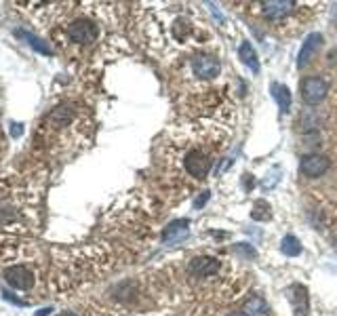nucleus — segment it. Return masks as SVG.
Instances as JSON below:
<instances>
[{"instance_id": "nucleus-1", "label": "nucleus", "mask_w": 337, "mask_h": 316, "mask_svg": "<svg viewBox=\"0 0 337 316\" xmlns=\"http://www.w3.org/2000/svg\"><path fill=\"white\" fill-rule=\"evenodd\" d=\"M0 278L26 302H40L47 297L49 263L44 251L32 240H0Z\"/></svg>"}, {"instance_id": "nucleus-2", "label": "nucleus", "mask_w": 337, "mask_h": 316, "mask_svg": "<svg viewBox=\"0 0 337 316\" xmlns=\"http://www.w3.org/2000/svg\"><path fill=\"white\" fill-rule=\"evenodd\" d=\"M86 133H88L86 108L78 101H63L42 118L36 137L44 150L59 154L82 146Z\"/></svg>"}, {"instance_id": "nucleus-3", "label": "nucleus", "mask_w": 337, "mask_h": 316, "mask_svg": "<svg viewBox=\"0 0 337 316\" xmlns=\"http://www.w3.org/2000/svg\"><path fill=\"white\" fill-rule=\"evenodd\" d=\"M40 223L38 192L24 182L0 186V232L32 234Z\"/></svg>"}, {"instance_id": "nucleus-4", "label": "nucleus", "mask_w": 337, "mask_h": 316, "mask_svg": "<svg viewBox=\"0 0 337 316\" xmlns=\"http://www.w3.org/2000/svg\"><path fill=\"white\" fill-rule=\"evenodd\" d=\"M55 26H59L55 30V38L59 47L65 53H70V55H82V53L91 51L99 42V36H101L99 24L88 15H72L65 21L61 17Z\"/></svg>"}, {"instance_id": "nucleus-5", "label": "nucleus", "mask_w": 337, "mask_h": 316, "mask_svg": "<svg viewBox=\"0 0 337 316\" xmlns=\"http://www.w3.org/2000/svg\"><path fill=\"white\" fill-rule=\"evenodd\" d=\"M257 7V15L263 21H268L272 28H285L289 21L299 30L301 26V17L308 13L306 3H291V0H261Z\"/></svg>"}, {"instance_id": "nucleus-6", "label": "nucleus", "mask_w": 337, "mask_h": 316, "mask_svg": "<svg viewBox=\"0 0 337 316\" xmlns=\"http://www.w3.org/2000/svg\"><path fill=\"white\" fill-rule=\"evenodd\" d=\"M186 270L188 278H192L194 283H207V280H213L221 274L223 261L213 255H194L192 259H188Z\"/></svg>"}, {"instance_id": "nucleus-7", "label": "nucleus", "mask_w": 337, "mask_h": 316, "mask_svg": "<svg viewBox=\"0 0 337 316\" xmlns=\"http://www.w3.org/2000/svg\"><path fill=\"white\" fill-rule=\"evenodd\" d=\"M190 70H192V76L196 80L209 82V80H215L221 74V63L215 55H207V53H200V55H194L190 61Z\"/></svg>"}, {"instance_id": "nucleus-8", "label": "nucleus", "mask_w": 337, "mask_h": 316, "mask_svg": "<svg viewBox=\"0 0 337 316\" xmlns=\"http://www.w3.org/2000/svg\"><path fill=\"white\" fill-rule=\"evenodd\" d=\"M329 95V82L321 76H310L301 80V97L306 103L316 105Z\"/></svg>"}, {"instance_id": "nucleus-9", "label": "nucleus", "mask_w": 337, "mask_h": 316, "mask_svg": "<svg viewBox=\"0 0 337 316\" xmlns=\"http://www.w3.org/2000/svg\"><path fill=\"white\" fill-rule=\"evenodd\" d=\"M304 177H321V175L327 173L329 169V158L325 154H306L301 158V165H299Z\"/></svg>"}, {"instance_id": "nucleus-10", "label": "nucleus", "mask_w": 337, "mask_h": 316, "mask_svg": "<svg viewBox=\"0 0 337 316\" xmlns=\"http://www.w3.org/2000/svg\"><path fill=\"white\" fill-rule=\"evenodd\" d=\"M323 47V36L318 32H314V34H308V38H306V42L301 44V49H299V57H297V67H304L308 61H312V57L316 55V51Z\"/></svg>"}, {"instance_id": "nucleus-11", "label": "nucleus", "mask_w": 337, "mask_h": 316, "mask_svg": "<svg viewBox=\"0 0 337 316\" xmlns=\"http://www.w3.org/2000/svg\"><path fill=\"white\" fill-rule=\"evenodd\" d=\"M190 234V219H175L171 221L165 232H163V242L171 244V242H179Z\"/></svg>"}, {"instance_id": "nucleus-12", "label": "nucleus", "mask_w": 337, "mask_h": 316, "mask_svg": "<svg viewBox=\"0 0 337 316\" xmlns=\"http://www.w3.org/2000/svg\"><path fill=\"white\" fill-rule=\"evenodd\" d=\"M291 304L295 310V316H308L310 312V297H308V289L304 285H293L291 291Z\"/></svg>"}, {"instance_id": "nucleus-13", "label": "nucleus", "mask_w": 337, "mask_h": 316, "mask_svg": "<svg viewBox=\"0 0 337 316\" xmlns=\"http://www.w3.org/2000/svg\"><path fill=\"white\" fill-rule=\"evenodd\" d=\"M240 310H242L246 316H270L268 304H265V300H263V297H259V295L246 297Z\"/></svg>"}, {"instance_id": "nucleus-14", "label": "nucleus", "mask_w": 337, "mask_h": 316, "mask_svg": "<svg viewBox=\"0 0 337 316\" xmlns=\"http://www.w3.org/2000/svg\"><path fill=\"white\" fill-rule=\"evenodd\" d=\"M270 91H272V97H274V99H276V103H278L280 112H282V114H289V112H291V101H293L289 86L274 82V84L270 86Z\"/></svg>"}, {"instance_id": "nucleus-15", "label": "nucleus", "mask_w": 337, "mask_h": 316, "mask_svg": "<svg viewBox=\"0 0 337 316\" xmlns=\"http://www.w3.org/2000/svg\"><path fill=\"white\" fill-rule=\"evenodd\" d=\"M238 57H240V61H242L246 67H251L255 74L259 72L257 53L253 51V47H251V42H249V40H242V42H240V47H238Z\"/></svg>"}, {"instance_id": "nucleus-16", "label": "nucleus", "mask_w": 337, "mask_h": 316, "mask_svg": "<svg viewBox=\"0 0 337 316\" xmlns=\"http://www.w3.org/2000/svg\"><path fill=\"white\" fill-rule=\"evenodd\" d=\"M280 249H282V253H285V255H289V257H297L301 251H304V249H301V242H299L295 236H291V234L282 238Z\"/></svg>"}, {"instance_id": "nucleus-17", "label": "nucleus", "mask_w": 337, "mask_h": 316, "mask_svg": "<svg viewBox=\"0 0 337 316\" xmlns=\"http://www.w3.org/2000/svg\"><path fill=\"white\" fill-rule=\"evenodd\" d=\"M253 219H257V221H268V219H272V213H270V205L265 202V200H257L255 202V207H253Z\"/></svg>"}, {"instance_id": "nucleus-18", "label": "nucleus", "mask_w": 337, "mask_h": 316, "mask_svg": "<svg viewBox=\"0 0 337 316\" xmlns=\"http://www.w3.org/2000/svg\"><path fill=\"white\" fill-rule=\"evenodd\" d=\"M236 251L240 253V255H246V257H249V259H253L255 257V251L249 247V244H246V242H240L238 244V247H236Z\"/></svg>"}, {"instance_id": "nucleus-19", "label": "nucleus", "mask_w": 337, "mask_h": 316, "mask_svg": "<svg viewBox=\"0 0 337 316\" xmlns=\"http://www.w3.org/2000/svg\"><path fill=\"white\" fill-rule=\"evenodd\" d=\"M209 194H211V192H209V190H205V192H200V196H198L196 200H194V207H196V209H200V207H203V205H205V202L209 200Z\"/></svg>"}, {"instance_id": "nucleus-20", "label": "nucleus", "mask_w": 337, "mask_h": 316, "mask_svg": "<svg viewBox=\"0 0 337 316\" xmlns=\"http://www.w3.org/2000/svg\"><path fill=\"white\" fill-rule=\"evenodd\" d=\"M223 316H246L242 310H230V312H226Z\"/></svg>"}, {"instance_id": "nucleus-21", "label": "nucleus", "mask_w": 337, "mask_h": 316, "mask_svg": "<svg viewBox=\"0 0 337 316\" xmlns=\"http://www.w3.org/2000/svg\"><path fill=\"white\" fill-rule=\"evenodd\" d=\"M329 61H331V63H337V47L329 53Z\"/></svg>"}, {"instance_id": "nucleus-22", "label": "nucleus", "mask_w": 337, "mask_h": 316, "mask_svg": "<svg viewBox=\"0 0 337 316\" xmlns=\"http://www.w3.org/2000/svg\"><path fill=\"white\" fill-rule=\"evenodd\" d=\"M57 316H78L76 312H61V314H57Z\"/></svg>"}]
</instances>
